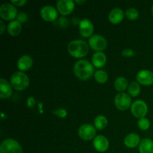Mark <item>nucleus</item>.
Wrapping results in <instances>:
<instances>
[{"instance_id":"nucleus-1","label":"nucleus","mask_w":153,"mask_h":153,"mask_svg":"<svg viewBox=\"0 0 153 153\" xmlns=\"http://www.w3.org/2000/svg\"><path fill=\"white\" fill-rule=\"evenodd\" d=\"M74 73L79 79L86 81L93 76L94 68L87 60H79L74 65Z\"/></svg>"},{"instance_id":"nucleus-2","label":"nucleus","mask_w":153,"mask_h":153,"mask_svg":"<svg viewBox=\"0 0 153 153\" xmlns=\"http://www.w3.org/2000/svg\"><path fill=\"white\" fill-rule=\"evenodd\" d=\"M67 49L73 58H82L86 56L89 52V45L84 40H75L69 43Z\"/></svg>"},{"instance_id":"nucleus-3","label":"nucleus","mask_w":153,"mask_h":153,"mask_svg":"<svg viewBox=\"0 0 153 153\" xmlns=\"http://www.w3.org/2000/svg\"><path fill=\"white\" fill-rule=\"evenodd\" d=\"M30 83L28 76L23 72H15L11 76L10 84L12 88L18 91H22L26 89Z\"/></svg>"},{"instance_id":"nucleus-4","label":"nucleus","mask_w":153,"mask_h":153,"mask_svg":"<svg viewBox=\"0 0 153 153\" xmlns=\"http://www.w3.org/2000/svg\"><path fill=\"white\" fill-rule=\"evenodd\" d=\"M0 153H22V149L16 140L8 138L1 142Z\"/></svg>"},{"instance_id":"nucleus-5","label":"nucleus","mask_w":153,"mask_h":153,"mask_svg":"<svg viewBox=\"0 0 153 153\" xmlns=\"http://www.w3.org/2000/svg\"><path fill=\"white\" fill-rule=\"evenodd\" d=\"M17 10L13 4L4 3L0 6V16L4 20H12L17 17Z\"/></svg>"},{"instance_id":"nucleus-6","label":"nucleus","mask_w":153,"mask_h":153,"mask_svg":"<svg viewBox=\"0 0 153 153\" xmlns=\"http://www.w3.org/2000/svg\"><path fill=\"white\" fill-rule=\"evenodd\" d=\"M89 46L93 50L98 52H102L107 48L108 43L104 37L100 34L92 35L89 39Z\"/></svg>"},{"instance_id":"nucleus-7","label":"nucleus","mask_w":153,"mask_h":153,"mask_svg":"<svg viewBox=\"0 0 153 153\" xmlns=\"http://www.w3.org/2000/svg\"><path fill=\"white\" fill-rule=\"evenodd\" d=\"M131 112L136 118H144L148 112L147 105L143 100H136L131 104Z\"/></svg>"},{"instance_id":"nucleus-8","label":"nucleus","mask_w":153,"mask_h":153,"mask_svg":"<svg viewBox=\"0 0 153 153\" xmlns=\"http://www.w3.org/2000/svg\"><path fill=\"white\" fill-rule=\"evenodd\" d=\"M114 103L117 108L120 111H126L131 107V97L126 93H119L115 97Z\"/></svg>"},{"instance_id":"nucleus-9","label":"nucleus","mask_w":153,"mask_h":153,"mask_svg":"<svg viewBox=\"0 0 153 153\" xmlns=\"http://www.w3.org/2000/svg\"><path fill=\"white\" fill-rule=\"evenodd\" d=\"M79 136L84 140H91L96 137V128L91 124H84L81 126L78 131Z\"/></svg>"},{"instance_id":"nucleus-10","label":"nucleus","mask_w":153,"mask_h":153,"mask_svg":"<svg viewBox=\"0 0 153 153\" xmlns=\"http://www.w3.org/2000/svg\"><path fill=\"white\" fill-rule=\"evenodd\" d=\"M75 8V2L72 0H59L57 1L58 12L63 16L69 15Z\"/></svg>"},{"instance_id":"nucleus-11","label":"nucleus","mask_w":153,"mask_h":153,"mask_svg":"<svg viewBox=\"0 0 153 153\" xmlns=\"http://www.w3.org/2000/svg\"><path fill=\"white\" fill-rule=\"evenodd\" d=\"M40 16L46 22H53L58 18V11L52 5H46L40 10Z\"/></svg>"},{"instance_id":"nucleus-12","label":"nucleus","mask_w":153,"mask_h":153,"mask_svg":"<svg viewBox=\"0 0 153 153\" xmlns=\"http://www.w3.org/2000/svg\"><path fill=\"white\" fill-rule=\"evenodd\" d=\"M136 79L139 84L144 86H149L153 85V73L150 70H140L137 74Z\"/></svg>"},{"instance_id":"nucleus-13","label":"nucleus","mask_w":153,"mask_h":153,"mask_svg":"<svg viewBox=\"0 0 153 153\" xmlns=\"http://www.w3.org/2000/svg\"><path fill=\"white\" fill-rule=\"evenodd\" d=\"M79 32L84 37H91L94 33V25L88 19H84L80 21L79 25Z\"/></svg>"},{"instance_id":"nucleus-14","label":"nucleus","mask_w":153,"mask_h":153,"mask_svg":"<svg viewBox=\"0 0 153 153\" xmlns=\"http://www.w3.org/2000/svg\"><path fill=\"white\" fill-rule=\"evenodd\" d=\"M94 149L100 152H104L109 147V141L107 137L103 135H98L94 139L93 142Z\"/></svg>"},{"instance_id":"nucleus-15","label":"nucleus","mask_w":153,"mask_h":153,"mask_svg":"<svg viewBox=\"0 0 153 153\" xmlns=\"http://www.w3.org/2000/svg\"><path fill=\"white\" fill-rule=\"evenodd\" d=\"M12 95V86L7 80L0 79V98L7 99Z\"/></svg>"},{"instance_id":"nucleus-16","label":"nucleus","mask_w":153,"mask_h":153,"mask_svg":"<svg viewBox=\"0 0 153 153\" xmlns=\"http://www.w3.org/2000/svg\"><path fill=\"white\" fill-rule=\"evenodd\" d=\"M33 64V59L30 55H22L17 62V67L20 71H27Z\"/></svg>"},{"instance_id":"nucleus-17","label":"nucleus","mask_w":153,"mask_h":153,"mask_svg":"<svg viewBox=\"0 0 153 153\" xmlns=\"http://www.w3.org/2000/svg\"><path fill=\"white\" fill-rule=\"evenodd\" d=\"M140 138L138 134L135 133H131L126 136L124 138V144L128 148H135L137 145H140Z\"/></svg>"},{"instance_id":"nucleus-18","label":"nucleus","mask_w":153,"mask_h":153,"mask_svg":"<svg viewBox=\"0 0 153 153\" xmlns=\"http://www.w3.org/2000/svg\"><path fill=\"white\" fill-rule=\"evenodd\" d=\"M124 18V12L123 10L120 8H114L110 12L108 15L109 21L112 24H119L120 22H122V20Z\"/></svg>"},{"instance_id":"nucleus-19","label":"nucleus","mask_w":153,"mask_h":153,"mask_svg":"<svg viewBox=\"0 0 153 153\" xmlns=\"http://www.w3.org/2000/svg\"><path fill=\"white\" fill-rule=\"evenodd\" d=\"M106 61H107L106 55L102 52H96L92 57L93 64L97 68H102L104 67L106 64Z\"/></svg>"},{"instance_id":"nucleus-20","label":"nucleus","mask_w":153,"mask_h":153,"mask_svg":"<svg viewBox=\"0 0 153 153\" xmlns=\"http://www.w3.org/2000/svg\"><path fill=\"white\" fill-rule=\"evenodd\" d=\"M22 31V24L17 20H13L7 25V32L12 37L19 35Z\"/></svg>"},{"instance_id":"nucleus-21","label":"nucleus","mask_w":153,"mask_h":153,"mask_svg":"<svg viewBox=\"0 0 153 153\" xmlns=\"http://www.w3.org/2000/svg\"><path fill=\"white\" fill-rule=\"evenodd\" d=\"M140 153H153V140L149 138H145L140 141L139 145Z\"/></svg>"},{"instance_id":"nucleus-22","label":"nucleus","mask_w":153,"mask_h":153,"mask_svg":"<svg viewBox=\"0 0 153 153\" xmlns=\"http://www.w3.org/2000/svg\"><path fill=\"white\" fill-rule=\"evenodd\" d=\"M128 87V81L126 78L120 76L118 77L114 82V88L115 89L120 93H123Z\"/></svg>"},{"instance_id":"nucleus-23","label":"nucleus","mask_w":153,"mask_h":153,"mask_svg":"<svg viewBox=\"0 0 153 153\" xmlns=\"http://www.w3.org/2000/svg\"><path fill=\"white\" fill-rule=\"evenodd\" d=\"M108 119L103 115H99L94 119V127L98 130H103L107 127Z\"/></svg>"},{"instance_id":"nucleus-24","label":"nucleus","mask_w":153,"mask_h":153,"mask_svg":"<svg viewBox=\"0 0 153 153\" xmlns=\"http://www.w3.org/2000/svg\"><path fill=\"white\" fill-rule=\"evenodd\" d=\"M128 92L130 97H137L140 93V86L138 82H131L128 87Z\"/></svg>"},{"instance_id":"nucleus-25","label":"nucleus","mask_w":153,"mask_h":153,"mask_svg":"<svg viewBox=\"0 0 153 153\" xmlns=\"http://www.w3.org/2000/svg\"><path fill=\"white\" fill-rule=\"evenodd\" d=\"M94 79L98 83L105 84L108 81V73L104 70H97L94 73Z\"/></svg>"},{"instance_id":"nucleus-26","label":"nucleus","mask_w":153,"mask_h":153,"mask_svg":"<svg viewBox=\"0 0 153 153\" xmlns=\"http://www.w3.org/2000/svg\"><path fill=\"white\" fill-rule=\"evenodd\" d=\"M126 16L130 20H135L138 18L139 13L135 8L130 7V8L127 9L126 11Z\"/></svg>"},{"instance_id":"nucleus-27","label":"nucleus","mask_w":153,"mask_h":153,"mask_svg":"<svg viewBox=\"0 0 153 153\" xmlns=\"http://www.w3.org/2000/svg\"><path fill=\"white\" fill-rule=\"evenodd\" d=\"M137 126L140 128V129L146 131V130L149 129V128L150 127V122L147 118H141L137 121Z\"/></svg>"},{"instance_id":"nucleus-28","label":"nucleus","mask_w":153,"mask_h":153,"mask_svg":"<svg viewBox=\"0 0 153 153\" xmlns=\"http://www.w3.org/2000/svg\"><path fill=\"white\" fill-rule=\"evenodd\" d=\"M53 114H54L56 115V116L59 117H61V118L66 117H67V111H66L65 109H64V108L57 109V110L54 111Z\"/></svg>"},{"instance_id":"nucleus-29","label":"nucleus","mask_w":153,"mask_h":153,"mask_svg":"<svg viewBox=\"0 0 153 153\" xmlns=\"http://www.w3.org/2000/svg\"><path fill=\"white\" fill-rule=\"evenodd\" d=\"M122 55L124 57H127V58H129V57H133L135 55V52H134L133 49H126L122 52Z\"/></svg>"},{"instance_id":"nucleus-30","label":"nucleus","mask_w":153,"mask_h":153,"mask_svg":"<svg viewBox=\"0 0 153 153\" xmlns=\"http://www.w3.org/2000/svg\"><path fill=\"white\" fill-rule=\"evenodd\" d=\"M27 19H28V16H27V14L25 13H24V12H21V13H18L17 21L20 22V23L26 22Z\"/></svg>"},{"instance_id":"nucleus-31","label":"nucleus","mask_w":153,"mask_h":153,"mask_svg":"<svg viewBox=\"0 0 153 153\" xmlns=\"http://www.w3.org/2000/svg\"><path fill=\"white\" fill-rule=\"evenodd\" d=\"M26 0H11V4L14 6H18V7L23 6L24 4H26Z\"/></svg>"},{"instance_id":"nucleus-32","label":"nucleus","mask_w":153,"mask_h":153,"mask_svg":"<svg viewBox=\"0 0 153 153\" xmlns=\"http://www.w3.org/2000/svg\"><path fill=\"white\" fill-rule=\"evenodd\" d=\"M35 99L34 97H28V100H27V105L28 108H33L35 105Z\"/></svg>"},{"instance_id":"nucleus-33","label":"nucleus","mask_w":153,"mask_h":153,"mask_svg":"<svg viewBox=\"0 0 153 153\" xmlns=\"http://www.w3.org/2000/svg\"><path fill=\"white\" fill-rule=\"evenodd\" d=\"M4 28H5V25H4V22L2 20H0V34H2L4 31Z\"/></svg>"},{"instance_id":"nucleus-34","label":"nucleus","mask_w":153,"mask_h":153,"mask_svg":"<svg viewBox=\"0 0 153 153\" xmlns=\"http://www.w3.org/2000/svg\"><path fill=\"white\" fill-rule=\"evenodd\" d=\"M76 3H77L78 4H83V3L85 2V1H84V0H82V1H79V0H76V1H75Z\"/></svg>"},{"instance_id":"nucleus-35","label":"nucleus","mask_w":153,"mask_h":153,"mask_svg":"<svg viewBox=\"0 0 153 153\" xmlns=\"http://www.w3.org/2000/svg\"><path fill=\"white\" fill-rule=\"evenodd\" d=\"M152 16H153V5H152Z\"/></svg>"}]
</instances>
